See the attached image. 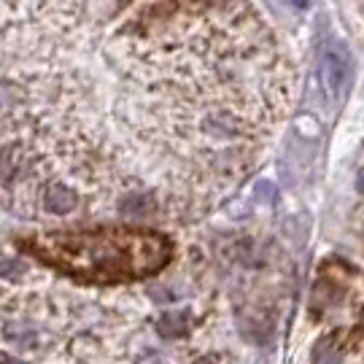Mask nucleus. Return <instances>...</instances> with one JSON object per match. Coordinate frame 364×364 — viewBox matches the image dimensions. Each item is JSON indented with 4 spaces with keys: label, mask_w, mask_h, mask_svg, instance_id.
<instances>
[{
    "label": "nucleus",
    "mask_w": 364,
    "mask_h": 364,
    "mask_svg": "<svg viewBox=\"0 0 364 364\" xmlns=\"http://www.w3.org/2000/svg\"><path fill=\"white\" fill-rule=\"evenodd\" d=\"M30 248L68 275L97 284L149 278L159 273L173 257V243L165 235L119 227L52 232L30 243Z\"/></svg>",
    "instance_id": "obj_1"
},
{
    "label": "nucleus",
    "mask_w": 364,
    "mask_h": 364,
    "mask_svg": "<svg viewBox=\"0 0 364 364\" xmlns=\"http://www.w3.org/2000/svg\"><path fill=\"white\" fill-rule=\"evenodd\" d=\"M321 81H324L326 95L335 97V100H340L346 95V90H348V81H351V54H348V49L338 38L324 41V46H321Z\"/></svg>",
    "instance_id": "obj_2"
},
{
    "label": "nucleus",
    "mask_w": 364,
    "mask_h": 364,
    "mask_svg": "<svg viewBox=\"0 0 364 364\" xmlns=\"http://www.w3.org/2000/svg\"><path fill=\"white\" fill-rule=\"evenodd\" d=\"M43 205L49 213H68V210L76 208V195L65 186H52L43 197Z\"/></svg>",
    "instance_id": "obj_3"
},
{
    "label": "nucleus",
    "mask_w": 364,
    "mask_h": 364,
    "mask_svg": "<svg viewBox=\"0 0 364 364\" xmlns=\"http://www.w3.org/2000/svg\"><path fill=\"white\" fill-rule=\"evenodd\" d=\"M189 313L186 311H178V313H168V316H162L159 321H156V332L162 335V338H178L183 335L186 329H189Z\"/></svg>",
    "instance_id": "obj_4"
},
{
    "label": "nucleus",
    "mask_w": 364,
    "mask_h": 364,
    "mask_svg": "<svg viewBox=\"0 0 364 364\" xmlns=\"http://www.w3.org/2000/svg\"><path fill=\"white\" fill-rule=\"evenodd\" d=\"M119 210L124 213V216H149L151 210H154V200L149 195H127L122 203H119Z\"/></svg>",
    "instance_id": "obj_5"
},
{
    "label": "nucleus",
    "mask_w": 364,
    "mask_h": 364,
    "mask_svg": "<svg viewBox=\"0 0 364 364\" xmlns=\"http://www.w3.org/2000/svg\"><path fill=\"white\" fill-rule=\"evenodd\" d=\"M22 275H25V264H22V262L0 254V278H3V281H16V278H22Z\"/></svg>",
    "instance_id": "obj_6"
},
{
    "label": "nucleus",
    "mask_w": 364,
    "mask_h": 364,
    "mask_svg": "<svg viewBox=\"0 0 364 364\" xmlns=\"http://www.w3.org/2000/svg\"><path fill=\"white\" fill-rule=\"evenodd\" d=\"M291 3H294L297 9H305V6H308V0H291Z\"/></svg>",
    "instance_id": "obj_7"
},
{
    "label": "nucleus",
    "mask_w": 364,
    "mask_h": 364,
    "mask_svg": "<svg viewBox=\"0 0 364 364\" xmlns=\"http://www.w3.org/2000/svg\"><path fill=\"white\" fill-rule=\"evenodd\" d=\"M3 364H25V362H16V359H6Z\"/></svg>",
    "instance_id": "obj_8"
}]
</instances>
